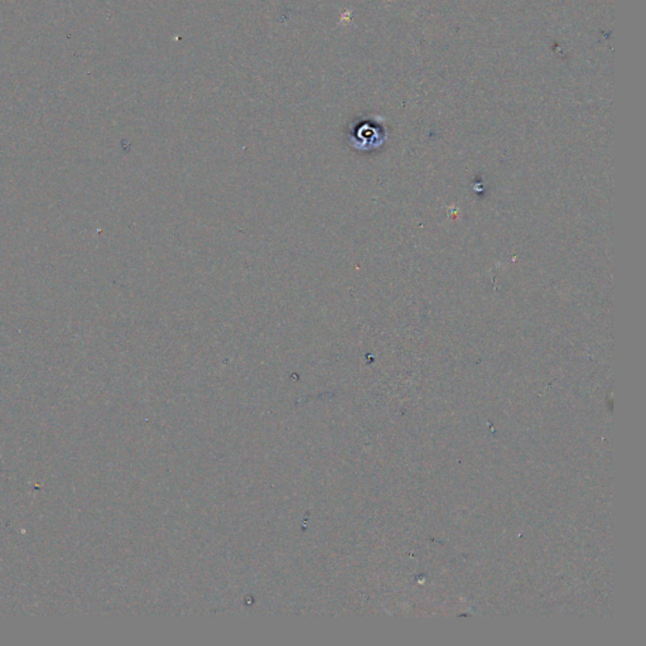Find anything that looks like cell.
<instances>
[{
	"instance_id": "6da1fadb",
	"label": "cell",
	"mask_w": 646,
	"mask_h": 646,
	"mask_svg": "<svg viewBox=\"0 0 646 646\" xmlns=\"http://www.w3.org/2000/svg\"><path fill=\"white\" fill-rule=\"evenodd\" d=\"M380 140L379 131L367 124H360L350 133V144L353 148L359 150L372 149Z\"/></svg>"
}]
</instances>
